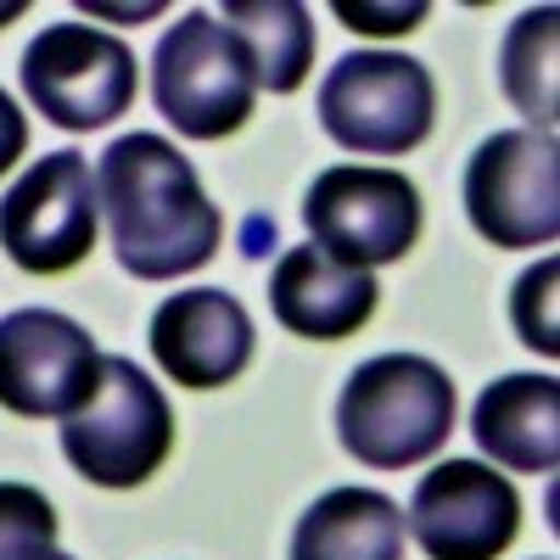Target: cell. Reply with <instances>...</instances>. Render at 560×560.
Returning a JSON list of instances; mask_svg holds the SVG:
<instances>
[{
	"instance_id": "cell-1",
	"label": "cell",
	"mask_w": 560,
	"mask_h": 560,
	"mask_svg": "<svg viewBox=\"0 0 560 560\" xmlns=\"http://www.w3.org/2000/svg\"><path fill=\"white\" fill-rule=\"evenodd\" d=\"M96 202L113 230V253L135 280H179L219 253L224 213L174 140L135 129L102 152Z\"/></svg>"
},
{
	"instance_id": "cell-2",
	"label": "cell",
	"mask_w": 560,
	"mask_h": 560,
	"mask_svg": "<svg viewBox=\"0 0 560 560\" xmlns=\"http://www.w3.org/2000/svg\"><path fill=\"white\" fill-rule=\"evenodd\" d=\"M454 432V382L420 353L364 359L337 398V438L370 471H409Z\"/></svg>"
},
{
	"instance_id": "cell-3",
	"label": "cell",
	"mask_w": 560,
	"mask_h": 560,
	"mask_svg": "<svg viewBox=\"0 0 560 560\" xmlns=\"http://www.w3.org/2000/svg\"><path fill=\"white\" fill-rule=\"evenodd\" d=\"M152 102L185 140H224L253 118L258 79L213 12H179L152 51Z\"/></svg>"
},
{
	"instance_id": "cell-4",
	"label": "cell",
	"mask_w": 560,
	"mask_h": 560,
	"mask_svg": "<svg viewBox=\"0 0 560 560\" xmlns=\"http://www.w3.org/2000/svg\"><path fill=\"white\" fill-rule=\"evenodd\" d=\"M438 84L404 51H348L319 84V124L342 152L404 158L432 135Z\"/></svg>"
},
{
	"instance_id": "cell-5",
	"label": "cell",
	"mask_w": 560,
	"mask_h": 560,
	"mask_svg": "<svg viewBox=\"0 0 560 560\" xmlns=\"http://www.w3.org/2000/svg\"><path fill=\"white\" fill-rule=\"evenodd\" d=\"M68 465L96 488H140L174 454V409L163 387L124 353H107L102 393L62 420Z\"/></svg>"
},
{
	"instance_id": "cell-6",
	"label": "cell",
	"mask_w": 560,
	"mask_h": 560,
	"mask_svg": "<svg viewBox=\"0 0 560 560\" xmlns=\"http://www.w3.org/2000/svg\"><path fill=\"white\" fill-rule=\"evenodd\" d=\"M23 96L34 102V113H45V124L57 129H107L113 118H124L135 107L140 90V68L135 51L90 23H51L28 39L23 51Z\"/></svg>"
},
{
	"instance_id": "cell-7",
	"label": "cell",
	"mask_w": 560,
	"mask_h": 560,
	"mask_svg": "<svg viewBox=\"0 0 560 560\" xmlns=\"http://www.w3.org/2000/svg\"><path fill=\"white\" fill-rule=\"evenodd\" d=\"M308 247L348 269H382L398 264L420 236V191L398 168H359L337 163L325 168L303 197Z\"/></svg>"
},
{
	"instance_id": "cell-8",
	"label": "cell",
	"mask_w": 560,
	"mask_h": 560,
	"mask_svg": "<svg viewBox=\"0 0 560 560\" xmlns=\"http://www.w3.org/2000/svg\"><path fill=\"white\" fill-rule=\"evenodd\" d=\"M465 213L488 247H549L560 236V147L538 129H499L465 163Z\"/></svg>"
},
{
	"instance_id": "cell-9",
	"label": "cell",
	"mask_w": 560,
	"mask_h": 560,
	"mask_svg": "<svg viewBox=\"0 0 560 560\" xmlns=\"http://www.w3.org/2000/svg\"><path fill=\"white\" fill-rule=\"evenodd\" d=\"M107 353L79 319L57 308H18L0 319V409L23 420H73L102 393Z\"/></svg>"
},
{
	"instance_id": "cell-10",
	"label": "cell",
	"mask_w": 560,
	"mask_h": 560,
	"mask_svg": "<svg viewBox=\"0 0 560 560\" xmlns=\"http://www.w3.org/2000/svg\"><path fill=\"white\" fill-rule=\"evenodd\" d=\"M96 174L84 152H45L0 197V247L28 275H68L96 247Z\"/></svg>"
},
{
	"instance_id": "cell-11",
	"label": "cell",
	"mask_w": 560,
	"mask_h": 560,
	"mask_svg": "<svg viewBox=\"0 0 560 560\" xmlns=\"http://www.w3.org/2000/svg\"><path fill=\"white\" fill-rule=\"evenodd\" d=\"M409 533L432 560H499L522 533V493L482 459H443L409 499Z\"/></svg>"
},
{
	"instance_id": "cell-12",
	"label": "cell",
	"mask_w": 560,
	"mask_h": 560,
	"mask_svg": "<svg viewBox=\"0 0 560 560\" xmlns=\"http://www.w3.org/2000/svg\"><path fill=\"white\" fill-rule=\"evenodd\" d=\"M258 331L242 298H230L224 287H197V292H174L152 314V353L179 387L208 393L236 382L253 364Z\"/></svg>"
},
{
	"instance_id": "cell-13",
	"label": "cell",
	"mask_w": 560,
	"mask_h": 560,
	"mask_svg": "<svg viewBox=\"0 0 560 560\" xmlns=\"http://www.w3.org/2000/svg\"><path fill=\"white\" fill-rule=\"evenodd\" d=\"M376 298H382L376 275L331 264L319 247L280 253V264L269 275V308H275V319L287 325L292 337H308V342H342V337H353L359 325L376 314Z\"/></svg>"
},
{
	"instance_id": "cell-14",
	"label": "cell",
	"mask_w": 560,
	"mask_h": 560,
	"mask_svg": "<svg viewBox=\"0 0 560 560\" xmlns=\"http://www.w3.org/2000/svg\"><path fill=\"white\" fill-rule=\"evenodd\" d=\"M471 432L499 471H555L560 465V382L504 376L477 398Z\"/></svg>"
},
{
	"instance_id": "cell-15",
	"label": "cell",
	"mask_w": 560,
	"mask_h": 560,
	"mask_svg": "<svg viewBox=\"0 0 560 560\" xmlns=\"http://www.w3.org/2000/svg\"><path fill=\"white\" fill-rule=\"evenodd\" d=\"M292 560H404V510L376 488H331L303 510Z\"/></svg>"
},
{
	"instance_id": "cell-16",
	"label": "cell",
	"mask_w": 560,
	"mask_h": 560,
	"mask_svg": "<svg viewBox=\"0 0 560 560\" xmlns=\"http://www.w3.org/2000/svg\"><path fill=\"white\" fill-rule=\"evenodd\" d=\"M230 34L242 39V51L253 62V79L269 96H292L314 68V18L298 0H224Z\"/></svg>"
},
{
	"instance_id": "cell-17",
	"label": "cell",
	"mask_w": 560,
	"mask_h": 560,
	"mask_svg": "<svg viewBox=\"0 0 560 560\" xmlns=\"http://www.w3.org/2000/svg\"><path fill=\"white\" fill-rule=\"evenodd\" d=\"M555 45H560V12L555 7H533V12H522L516 23H510L504 51H499L504 96L516 102V113H527V124L538 135H555V118H560Z\"/></svg>"
},
{
	"instance_id": "cell-18",
	"label": "cell",
	"mask_w": 560,
	"mask_h": 560,
	"mask_svg": "<svg viewBox=\"0 0 560 560\" xmlns=\"http://www.w3.org/2000/svg\"><path fill=\"white\" fill-rule=\"evenodd\" d=\"M0 560H57V510L28 482H0Z\"/></svg>"
},
{
	"instance_id": "cell-19",
	"label": "cell",
	"mask_w": 560,
	"mask_h": 560,
	"mask_svg": "<svg viewBox=\"0 0 560 560\" xmlns=\"http://www.w3.org/2000/svg\"><path fill=\"white\" fill-rule=\"evenodd\" d=\"M555 280H560V264L555 258H538L522 280H516V292H510V319H516V337L555 359L560 353V325H555Z\"/></svg>"
},
{
	"instance_id": "cell-20",
	"label": "cell",
	"mask_w": 560,
	"mask_h": 560,
	"mask_svg": "<svg viewBox=\"0 0 560 560\" xmlns=\"http://www.w3.org/2000/svg\"><path fill=\"white\" fill-rule=\"evenodd\" d=\"M337 18L348 23V28H359V34H409V28H420L427 23V0H398V7H370V0H337Z\"/></svg>"
},
{
	"instance_id": "cell-21",
	"label": "cell",
	"mask_w": 560,
	"mask_h": 560,
	"mask_svg": "<svg viewBox=\"0 0 560 560\" xmlns=\"http://www.w3.org/2000/svg\"><path fill=\"white\" fill-rule=\"evenodd\" d=\"M23 152H28V118L18 113V102L7 90H0V174H7Z\"/></svg>"
},
{
	"instance_id": "cell-22",
	"label": "cell",
	"mask_w": 560,
	"mask_h": 560,
	"mask_svg": "<svg viewBox=\"0 0 560 560\" xmlns=\"http://www.w3.org/2000/svg\"><path fill=\"white\" fill-rule=\"evenodd\" d=\"M264 242H275V224H264V219H253V224H247V253H269Z\"/></svg>"
},
{
	"instance_id": "cell-23",
	"label": "cell",
	"mask_w": 560,
	"mask_h": 560,
	"mask_svg": "<svg viewBox=\"0 0 560 560\" xmlns=\"http://www.w3.org/2000/svg\"><path fill=\"white\" fill-rule=\"evenodd\" d=\"M23 18V0H12V7H0V28H7V23H18Z\"/></svg>"
},
{
	"instance_id": "cell-24",
	"label": "cell",
	"mask_w": 560,
	"mask_h": 560,
	"mask_svg": "<svg viewBox=\"0 0 560 560\" xmlns=\"http://www.w3.org/2000/svg\"><path fill=\"white\" fill-rule=\"evenodd\" d=\"M57 560H73V555H62V549H57Z\"/></svg>"
}]
</instances>
